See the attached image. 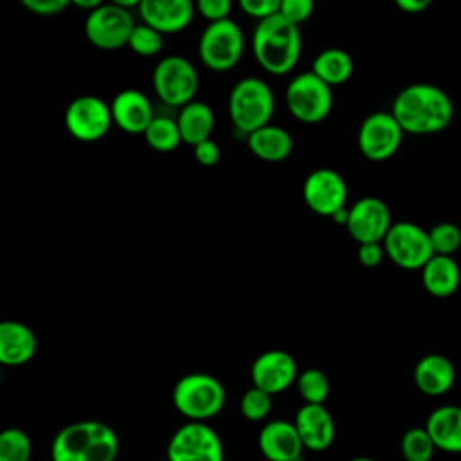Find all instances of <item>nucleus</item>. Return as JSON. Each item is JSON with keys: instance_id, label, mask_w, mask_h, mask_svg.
<instances>
[{"instance_id": "obj_24", "label": "nucleus", "mask_w": 461, "mask_h": 461, "mask_svg": "<svg viewBox=\"0 0 461 461\" xmlns=\"http://www.w3.org/2000/svg\"><path fill=\"white\" fill-rule=\"evenodd\" d=\"M247 146L259 160L283 162L290 157L294 140L285 128L267 124L247 135Z\"/></svg>"}, {"instance_id": "obj_30", "label": "nucleus", "mask_w": 461, "mask_h": 461, "mask_svg": "<svg viewBox=\"0 0 461 461\" xmlns=\"http://www.w3.org/2000/svg\"><path fill=\"white\" fill-rule=\"evenodd\" d=\"M295 384L304 403L324 405L330 394V380L321 369H315V367L304 369L303 373H299Z\"/></svg>"}, {"instance_id": "obj_41", "label": "nucleus", "mask_w": 461, "mask_h": 461, "mask_svg": "<svg viewBox=\"0 0 461 461\" xmlns=\"http://www.w3.org/2000/svg\"><path fill=\"white\" fill-rule=\"evenodd\" d=\"M396 5L403 11V13H409V14H418L421 11H425L430 2L429 0H396Z\"/></svg>"}, {"instance_id": "obj_10", "label": "nucleus", "mask_w": 461, "mask_h": 461, "mask_svg": "<svg viewBox=\"0 0 461 461\" xmlns=\"http://www.w3.org/2000/svg\"><path fill=\"white\" fill-rule=\"evenodd\" d=\"M135 29L128 9L113 4H101L95 11L86 13L85 36L88 41L103 50H115L128 45Z\"/></svg>"}, {"instance_id": "obj_42", "label": "nucleus", "mask_w": 461, "mask_h": 461, "mask_svg": "<svg viewBox=\"0 0 461 461\" xmlns=\"http://www.w3.org/2000/svg\"><path fill=\"white\" fill-rule=\"evenodd\" d=\"M74 5H77V7H81V9H86L88 13H92V11H95V9L101 5V2H99V0H74Z\"/></svg>"}, {"instance_id": "obj_27", "label": "nucleus", "mask_w": 461, "mask_h": 461, "mask_svg": "<svg viewBox=\"0 0 461 461\" xmlns=\"http://www.w3.org/2000/svg\"><path fill=\"white\" fill-rule=\"evenodd\" d=\"M312 72L328 86L342 85L353 74V59L342 49H326L315 56Z\"/></svg>"}, {"instance_id": "obj_19", "label": "nucleus", "mask_w": 461, "mask_h": 461, "mask_svg": "<svg viewBox=\"0 0 461 461\" xmlns=\"http://www.w3.org/2000/svg\"><path fill=\"white\" fill-rule=\"evenodd\" d=\"M294 425L301 436L304 448L308 450H326L335 439V421L331 412L324 405L304 403L295 412Z\"/></svg>"}, {"instance_id": "obj_15", "label": "nucleus", "mask_w": 461, "mask_h": 461, "mask_svg": "<svg viewBox=\"0 0 461 461\" xmlns=\"http://www.w3.org/2000/svg\"><path fill=\"white\" fill-rule=\"evenodd\" d=\"M297 364L294 357L283 349H268L256 357L250 367L252 385L268 393L279 394L297 382Z\"/></svg>"}, {"instance_id": "obj_5", "label": "nucleus", "mask_w": 461, "mask_h": 461, "mask_svg": "<svg viewBox=\"0 0 461 461\" xmlns=\"http://www.w3.org/2000/svg\"><path fill=\"white\" fill-rule=\"evenodd\" d=\"M151 83L164 104L184 108L194 101L198 92V72L187 58L173 54L162 58L155 65Z\"/></svg>"}, {"instance_id": "obj_25", "label": "nucleus", "mask_w": 461, "mask_h": 461, "mask_svg": "<svg viewBox=\"0 0 461 461\" xmlns=\"http://www.w3.org/2000/svg\"><path fill=\"white\" fill-rule=\"evenodd\" d=\"M421 283L425 290L434 297L452 295L461 283V270L452 256H438L421 268Z\"/></svg>"}, {"instance_id": "obj_28", "label": "nucleus", "mask_w": 461, "mask_h": 461, "mask_svg": "<svg viewBox=\"0 0 461 461\" xmlns=\"http://www.w3.org/2000/svg\"><path fill=\"white\" fill-rule=\"evenodd\" d=\"M144 139L151 149L160 153L173 151L182 142L176 119H171L166 115H155V119L151 121V124L144 133Z\"/></svg>"}, {"instance_id": "obj_13", "label": "nucleus", "mask_w": 461, "mask_h": 461, "mask_svg": "<svg viewBox=\"0 0 461 461\" xmlns=\"http://www.w3.org/2000/svg\"><path fill=\"white\" fill-rule=\"evenodd\" d=\"M391 227V211L382 198L364 196L348 209L346 229L358 245L382 243Z\"/></svg>"}, {"instance_id": "obj_4", "label": "nucleus", "mask_w": 461, "mask_h": 461, "mask_svg": "<svg viewBox=\"0 0 461 461\" xmlns=\"http://www.w3.org/2000/svg\"><path fill=\"white\" fill-rule=\"evenodd\" d=\"M173 405L189 421H207L225 405L221 382L207 373L184 375L173 387Z\"/></svg>"}, {"instance_id": "obj_21", "label": "nucleus", "mask_w": 461, "mask_h": 461, "mask_svg": "<svg viewBox=\"0 0 461 461\" xmlns=\"http://www.w3.org/2000/svg\"><path fill=\"white\" fill-rule=\"evenodd\" d=\"M97 420L76 421L63 427L52 439V461H85L95 436Z\"/></svg>"}, {"instance_id": "obj_20", "label": "nucleus", "mask_w": 461, "mask_h": 461, "mask_svg": "<svg viewBox=\"0 0 461 461\" xmlns=\"http://www.w3.org/2000/svg\"><path fill=\"white\" fill-rule=\"evenodd\" d=\"M414 384L427 396H441L456 384V366L445 355L429 353L414 367Z\"/></svg>"}, {"instance_id": "obj_36", "label": "nucleus", "mask_w": 461, "mask_h": 461, "mask_svg": "<svg viewBox=\"0 0 461 461\" xmlns=\"http://www.w3.org/2000/svg\"><path fill=\"white\" fill-rule=\"evenodd\" d=\"M279 5L281 0H240L241 11L258 22L279 14Z\"/></svg>"}, {"instance_id": "obj_11", "label": "nucleus", "mask_w": 461, "mask_h": 461, "mask_svg": "<svg viewBox=\"0 0 461 461\" xmlns=\"http://www.w3.org/2000/svg\"><path fill=\"white\" fill-rule=\"evenodd\" d=\"M403 139V130L391 112L369 113L358 128V149L373 162H384L391 158Z\"/></svg>"}, {"instance_id": "obj_43", "label": "nucleus", "mask_w": 461, "mask_h": 461, "mask_svg": "<svg viewBox=\"0 0 461 461\" xmlns=\"http://www.w3.org/2000/svg\"><path fill=\"white\" fill-rule=\"evenodd\" d=\"M349 461H376V459L366 457V456H358V457H353V459H349Z\"/></svg>"}, {"instance_id": "obj_34", "label": "nucleus", "mask_w": 461, "mask_h": 461, "mask_svg": "<svg viewBox=\"0 0 461 461\" xmlns=\"http://www.w3.org/2000/svg\"><path fill=\"white\" fill-rule=\"evenodd\" d=\"M162 43H164V40L158 31H155L153 27H149L146 23H140V25H135V29L130 36L128 47L139 56H155L160 52Z\"/></svg>"}, {"instance_id": "obj_8", "label": "nucleus", "mask_w": 461, "mask_h": 461, "mask_svg": "<svg viewBox=\"0 0 461 461\" xmlns=\"http://www.w3.org/2000/svg\"><path fill=\"white\" fill-rule=\"evenodd\" d=\"M166 457L169 461H223L220 434L203 421H187L169 438Z\"/></svg>"}, {"instance_id": "obj_1", "label": "nucleus", "mask_w": 461, "mask_h": 461, "mask_svg": "<svg viewBox=\"0 0 461 461\" xmlns=\"http://www.w3.org/2000/svg\"><path fill=\"white\" fill-rule=\"evenodd\" d=\"M391 113L403 133L432 135L443 131L454 119L450 95L430 83H412L398 92Z\"/></svg>"}, {"instance_id": "obj_7", "label": "nucleus", "mask_w": 461, "mask_h": 461, "mask_svg": "<svg viewBox=\"0 0 461 461\" xmlns=\"http://www.w3.org/2000/svg\"><path fill=\"white\" fill-rule=\"evenodd\" d=\"M245 47L240 25L227 18L209 23L198 40V56L211 70L223 72L238 65Z\"/></svg>"}, {"instance_id": "obj_38", "label": "nucleus", "mask_w": 461, "mask_h": 461, "mask_svg": "<svg viewBox=\"0 0 461 461\" xmlns=\"http://www.w3.org/2000/svg\"><path fill=\"white\" fill-rule=\"evenodd\" d=\"M23 7L38 16H56L67 9V0H22Z\"/></svg>"}, {"instance_id": "obj_26", "label": "nucleus", "mask_w": 461, "mask_h": 461, "mask_svg": "<svg viewBox=\"0 0 461 461\" xmlns=\"http://www.w3.org/2000/svg\"><path fill=\"white\" fill-rule=\"evenodd\" d=\"M176 124L182 140L194 148L196 144L211 139V133L214 130V113L207 103L193 101L180 108Z\"/></svg>"}, {"instance_id": "obj_33", "label": "nucleus", "mask_w": 461, "mask_h": 461, "mask_svg": "<svg viewBox=\"0 0 461 461\" xmlns=\"http://www.w3.org/2000/svg\"><path fill=\"white\" fill-rule=\"evenodd\" d=\"M240 411L249 421H261L272 411V394L252 385L241 394Z\"/></svg>"}, {"instance_id": "obj_18", "label": "nucleus", "mask_w": 461, "mask_h": 461, "mask_svg": "<svg viewBox=\"0 0 461 461\" xmlns=\"http://www.w3.org/2000/svg\"><path fill=\"white\" fill-rule=\"evenodd\" d=\"M137 9L146 25L160 34H171L191 23L196 7L189 0H140Z\"/></svg>"}, {"instance_id": "obj_37", "label": "nucleus", "mask_w": 461, "mask_h": 461, "mask_svg": "<svg viewBox=\"0 0 461 461\" xmlns=\"http://www.w3.org/2000/svg\"><path fill=\"white\" fill-rule=\"evenodd\" d=\"M194 7L209 23L227 20L232 9L229 0H200Z\"/></svg>"}, {"instance_id": "obj_9", "label": "nucleus", "mask_w": 461, "mask_h": 461, "mask_svg": "<svg viewBox=\"0 0 461 461\" xmlns=\"http://www.w3.org/2000/svg\"><path fill=\"white\" fill-rule=\"evenodd\" d=\"M385 256L405 270H421L434 256L429 230L412 221H396L382 241Z\"/></svg>"}, {"instance_id": "obj_22", "label": "nucleus", "mask_w": 461, "mask_h": 461, "mask_svg": "<svg viewBox=\"0 0 461 461\" xmlns=\"http://www.w3.org/2000/svg\"><path fill=\"white\" fill-rule=\"evenodd\" d=\"M34 331L18 321H4L0 324V362L4 366H23L36 353Z\"/></svg>"}, {"instance_id": "obj_29", "label": "nucleus", "mask_w": 461, "mask_h": 461, "mask_svg": "<svg viewBox=\"0 0 461 461\" xmlns=\"http://www.w3.org/2000/svg\"><path fill=\"white\" fill-rule=\"evenodd\" d=\"M400 450L405 461H432L438 448L425 427H412L402 436Z\"/></svg>"}, {"instance_id": "obj_16", "label": "nucleus", "mask_w": 461, "mask_h": 461, "mask_svg": "<svg viewBox=\"0 0 461 461\" xmlns=\"http://www.w3.org/2000/svg\"><path fill=\"white\" fill-rule=\"evenodd\" d=\"M113 122L130 135H144L155 119L148 95L137 88L121 90L110 103Z\"/></svg>"}, {"instance_id": "obj_31", "label": "nucleus", "mask_w": 461, "mask_h": 461, "mask_svg": "<svg viewBox=\"0 0 461 461\" xmlns=\"http://www.w3.org/2000/svg\"><path fill=\"white\" fill-rule=\"evenodd\" d=\"M32 441L22 429H5L0 434V461H31Z\"/></svg>"}, {"instance_id": "obj_35", "label": "nucleus", "mask_w": 461, "mask_h": 461, "mask_svg": "<svg viewBox=\"0 0 461 461\" xmlns=\"http://www.w3.org/2000/svg\"><path fill=\"white\" fill-rule=\"evenodd\" d=\"M313 13V2L312 0H281L279 14L288 20L290 23L297 25L306 22Z\"/></svg>"}, {"instance_id": "obj_2", "label": "nucleus", "mask_w": 461, "mask_h": 461, "mask_svg": "<svg viewBox=\"0 0 461 461\" xmlns=\"http://www.w3.org/2000/svg\"><path fill=\"white\" fill-rule=\"evenodd\" d=\"M303 49V38L297 25L281 14L258 22L252 32V52L256 61L274 76H285L294 70Z\"/></svg>"}, {"instance_id": "obj_12", "label": "nucleus", "mask_w": 461, "mask_h": 461, "mask_svg": "<svg viewBox=\"0 0 461 461\" xmlns=\"http://www.w3.org/2000/svg\"><path fill=\"white\" fill-rule=\"evenodd\" d=\"M113 122L112 108L97 95H79L65 110L67 131L83 142L103 139Z\"/></svg>"}, {"instance_id": "obj_17", "label": "nucleus", "mask_w": 461, "mask_h": 461, "mask_svg": "<svg viewBox=\"0 0 461 461\" xmlns=\"http://www.w3.org/2000/svg\"><path fill=\"white\" fill-rule=\"evenodd\" d=\"M258 447L268 461H301L304 448L294 421L286 420H274L263 425Z\"/></svg>"}, {"instance_id": "obj_3", "label": "nucleus", "mask_w": 461, "mask_h": 461, "mask_svg": "<svg viewBox=\"0 0 461 461\" xmlns=\"http://www.w3.org/2000/svg\"><path fill=\"white\" fill-rule=\"evenodd\" d=\"M276 99L270 86L259 77L240 79L229 94V117L238 131L250 135L268 124Z\"/></svg>"}, {"instance_id": "obj_39", "label": "nucleus", "mask_w": 461, "mask_h": 461, "mask_svg": "<svg viewBox=\"0 0 461 461\" xmlns=\"http://www.w3.org/2000/svg\"><path fill=\"white\" fill-rule=\"evenodd\" d=\"M193 155L200 166L211 167V166H216L220 160V146L212 139H209V140L196 144L193 148Z\"/></svg>"}, {"instance_id": "obj_14", "label": "nucleus", "mask_w": 461, "mask_h": 461, "mask_svg": "<svg viewBox=\"0 0 461 461\" xmlns=\"http://www.w3.org/2000/svg\"><path fill=\"white\" fill-rule=\"evenodd\" d=\"M303 198L315 214L331 218L337 211L346 207L348 184L339 171L319 167L304 178Z\"/></svg>"}, {"instance_id": "obj_6", "label": "nucleus", "mask_w": 461, "mask_h": 461, "mask_svg": "<svg viewBox=\"0 0 461 461\" xmlns=\"http://www.w3.org/2000/svg\"><path fill=\"white\" fill-rule=\"evenodd\" d=\"M286 106L294 119L304 124L324 121L333 108V92L312 70L297 74L286 86Z\"/></svg>"}, {"instance_id": "obj_23", "label": "nucleus", "mask_w": 461, "mask_h": 461, "mask_svg": "<svg viewBox=\"0 0 461 461\" xmlns=\"http://www.w3.org/2000/svg\"><path fill=\"white\" fill-rule=\"evenodd\" d=\"M425 429L432 438L436 448L448 454H461V407L459 405H439L436 407L427 421Z\"/></svg>"}, {"instance_id": "obj_32", "label": "nucleus", "mask_w": 461, "mask_h": 461, "mask_svg": "<svg viewBox=\"0 0 461 461\" xmlns=\"http://www.w3.org/2000/svg\"><path fill=\"white\" fill-rule=\"evenodd\" d=\"M429 238H430L434 254L454 258V254L461 247V227L452 221H441V223H436L432 229H429Z\"/></svg>"}, {"instance_id": "obj_40", "label": "nucleus", "mask_w": 461, "mask_h": 461, "mask_svg": "<svg viewBox=\"0 0 461 461\" xmlns=\"http://www.w3.org/2000/svg\"><path fill=\"white\" fill-rule=\"evenodd\" d=\"M384 256H385L384 243H364V245H358V250H357V258H358L360 265H364L367 268L378 267L382 263Z\"/></svg>"}, {"instance_id": "obj_44", "label": "nucleus", "mask_w": 461, "mask_h": 461, "mask_svg": "<svg viewBox=\"0 0 461 461\" xmlns=\"http://www.w3.org/2000/svg\"><path fill=\"white\" fill-rule=\"evenodd\" d=\"M162 461H169V459H167V457H166V459H162Z\"/></svg>"}]
</instances>
